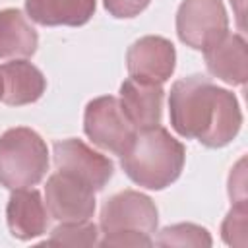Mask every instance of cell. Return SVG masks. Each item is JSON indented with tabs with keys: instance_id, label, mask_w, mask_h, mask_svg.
<instances>
[{
	"instance_id": "obj_1",
	"label": "cell",
	"mask_w": 248,
	"mask_h": 248,
	"mask_svg": "<svg viewBox=\"0 0 248 248\" xmlns=\"http://www.w3.org/2000/svg\"><path fill=\"white\" fill-rule=\"evenodd\" d=\"M169 116L178 136L198 140L211 149L231 143L242 126V112L234 93L198 74L172 83Z\"/></svg>"
},
{
	"instance_id": "obj_2",
	"label": "cell",
	"mask_w": 248,
	"mask_h": 248,
	"mask_svg": "<svg viewBox=\"0 0 248 248\" xmlns=\"http://www.w3.org/2000/svg\"><path fill=\"white\" fill-rule=\"evenodd\" d=\"M184 161V145L159 124L138 130L128 149L120 155V165L128 178L147 190L170 186L180 176Z\"/></svg>"
},
{
	"instance_id": "obj_3",
	"label": "cell",
	"mask_w": 248,
	"mask_h": 248,
	"mask_svg": "<svg viewBox=\"0 0 248 248\" xmlns=\"http://www.w3.org/2000/svg\"><path fill=\"white\" fill-rule=\"evenodd\" d=\"M48 170L45 140L31 128H10L0 136V184L8 190L31 188Z\"/></svg>"
},
{
	"instance_id": "obj_4",
	"label": "cell",
	"mask_w": 248,
	"mask_h": 248,
	"mask_svg": "<svg viewBox=\"0 0 248 248\" xmlns=\"http://www.w3.org/2000/svg\"><path fill=\"white\" fill-rule=\"evenodd\" d=\"M83 132L101 149L122 155L138 130L126 116L120 99L105 95L87 103L83 114Z\"/></svg>"
},
{
	"instance_id": "obj_5",
	"label": "cell",
	"mask_w": 248,
	"mask_h": 248,
	"mask_svg": "<svg viewBox=\"0 0 248 248\" xmlns=\"http://www.w3.org/2000/svg\"><path fill=\"white\" fill-rule=\"evenodd\" d=\"M178 39L196 50H207L229 33V17L221 0H182L176 12Z\"/></svg>"
},
{
	"instance_id": "obj_6",
	"label": "cell",
	"mask_w": 248,
	"mask_h": 248,
	"mask_svg": "<svg viewBox=\"0 0 248 248\" xmlns=\"http://www.w3.org/2000/svg\"><path fill=\"white\" fill-rule=\"evenodd\" d=\"M159 213L153 200L136 190H122L110 196L103 207L99 225L103 234L110 232H145L157 231Z\"/></svg>"
},
{
	"instance_id": "obj_7",
	"label": "cell",
	"mask_w": 248,
	"mask_h": 248,
	"mask_svg": "<svg viewBox=\"0 0 248 248\" xmlns=\"http://www.w3.org/2000/svg\"><path fill=\"white\" fill-rule=\"evenodd\" d=\"M45 205L48 215L60 223L89 221L95 213V190L83 180L56 170L46 180Z\"/></svg>"
},
{
	"instance_id": "obj_8",
	"label": "cell",
	"mask_w": 248,
	"mask_h": 248,
	"mask_svg": "<svg viewBox=\"0 0 248 248\" xmlns=\"http://www.w3.org/2000/svg\"><path fill=\"white\" fill-rule=\"evenodd\" d=\"M52 159L56 170L83 180L95 192L103 190L114 172V165L107 155L91 149L78 138L56 141L52 147Z\"/></svg>"
},
{
	"instance_id": "obj_9",
	"label": "cell",
	"mask_w": 248,
	"mask_h": 248,
	"mask_svg": "<svg viewBox=\"0 0 248 248\" xmlns=\"http://www.w3.org/2000/svg\"><path fill=\"white\" fill-rule=\"evenodd\" d=\"M130 78L145 83H165L176 66L174 45L157 35H145L132 43L126 52Z\"/></svg>"
},
{
	"instance_id": "obj_10",
	"label": "cell",
	"mask_w": 248,
	"mask_h": 248,
	"mask_svg": "<svg viewBox=\"0 0 248 248\" xmlns=\"http://www.w3.org/2000/svg\"><path fill=\"white\" fill-rule=\"evenodd\" d=\"M6 221L12 236L19 240H31L46 232L48 211L41 194L33 188L12 190L6 205Z\"/></svg>"
},
{
	"instance_id": "obj_11",
	"label": "cell",
	"mask_w": 248,
	"mask_h": 248,
	"mask_svg": "<svg viewBox=\"0 0 248 248\" xmlns=\"http://www.w3.org/2000/svg\"><path fill=\"white\" fill-rule=\"evenodd\" d=\"M205 66L211 76L229 83L244 85L248 79L246 41L240 33H227L219 43L203 50Z\"/></svg>"
},
{
	"instance_id": "obj_12",
	"label": "cell",
	"mask_w": 248,
	"mask_h": 248,
	"mask_svg": "<svg viewBox=\"0 0 248 248\" xmlns=\"http://www.w3.org/2000/svg\"><path fill=\"white\" fill-rule=\"evenodd\" d=\"M163 85L128 78L120 85V105L136 130L151 128L161 122Z\"/></svg>"
},
{
	"instance_id": "obj_13",
	"label": "cell",
	"mask_w": 248,
	"mask_h": 248,
	"mask_svg": "<svg viewBox=\"0 0 248 248\" xmlns=\"http://www.w3.org/2000/svg\"><path fill=\"white\" fill-rule=\"evenodd\" d=\"M0 76L4 83L2 103L10 107H23L39 101L46 89V79L43 72L27 60H12L0 66Z\"/></svg>"
},
{
	"instance_id": "obj_14",
	"label": "cell",
	"mask_w": 248,
	"mask_h": 248,
	"mask_svg": "<svg viewBox=\"0 0 248 248\" xmlns=\"http://www.w3.org/2000/svg\"><path fill=\"white\" fill-rule=\"evenodd\" d=\"M97 8V0H25L27 17L45 27L85 25Z\"/></svg>"
},
{
	"instance_id": "obj_15",
	"label": "cell",
	"mask_w": 248,
	"mask_h": 248,
	"mask_svg": "<svg viewBox=\"0 0 248 248\" xmlns=\"http://www.w3.org/2000/svg\"><path fill=\"white\" fill-rule=\"evenodd\" d=\"M39 35L17 8L0 10V60L27 58L35 54Z\"/></svg>"
},
{
	"instance_id": "obj_16",
	"label": "cell",
	"mask_w": 248,
	"mask_h": 248,
	"mask_svg": "<svg viewBox=\"0 0 248 248\" xmlns=\"http://www.w3.org/2000/svg\"><path fill=\"white\" fill-rule=\"evenodd\" d=\"M46 246H95L99 244V229L91 221L60 223L46 240Z\"/></svg>"
},
{
	"instance_id": "obj_17",
	"label": "cell",
	"mask_w": 248,
	"mask_h": 248,
	"mask_svg": "<svg viewBox=\"0 0 248 248\" xmlns=\"http://www.w3.org/2000/svg\"><path fill=\"white\" fill-rule=\"evenodd\" d=\"M157 246H211V236L207 229L194 223H178L165 227L157 240Z\"/></svg>"
},
{
	"instance_id": "obj_18",
	"label": "cell",
	"mask_w": 248,
	"mask_h": 248,
	"mask_svg": "<svg viewBox=\"0 0 248 248\" xmlns=\"http://www.w3.org/2000/svg\"><path fill=\"white\" fill-rule=\"evenodd\" d=\"M246 217H248L246 200L232 202V207L221 225V236L229 246H246V229H248Z\"/></svg>"
},
{
	"instance_id": "obj_19",
	"label": "cell",
	"mask_w": 248,
	"mask_h": 248,
	"mask_svg": "<svg viewBox=\"0 0 248 248\" xmlns=\"http://www.w3.org/2000/svg\"><path fill=\"white\" fill-rule=\"evenodd\" d=\"M149 2L151 0H103L107 12L118 19H128V17L140 16L149 6Z\"/></svg>"
},
{
	"instance_id": "obj_20",
	"label": "cell",
	"mask_w": 248,
	"mask_h": 248,
	"mask_svg": "<svg viewBox=\"0 0 248 248\" xmlns=\"http://www.w3.org/2000/svg\"><path fill=\"white\" fill-rule=\"evenodd\" d=\"M99 246H153V240L145 232H110L99 240Z\"/></svg>"
},
{
	"instance_id": "obj_21",
	"label": "cell",
	"mask_w": 248,
	"mask_h": 248,
	"mask_svg": "<svg viewBox=\"0 0 248 248\" xmlns=\"http://www.w3.org/2000/svg\"><path fill=\"white\" fill-rule=\"evenodd\" d=\"M229 196L232 202L246 200V178H244V159L238 161V165L232 169L229 176Z\"/></svg>"
},
{
	"instance_id": "obj_22",
	"label": "cell",
	"mask_w": 248,
	"mask_h": 248,
	"mask_svg": "<svg viewBox=\"0 0 248 248\" xmlns=\"http://www.w3.org/2000/svg\"><path fill=\"white\" fill-rule=\"evenodd\" d=\"M231 4L234 6L236 4V19H238V25H240V29L244 27V23H242V16H244V0H231Z\"/></svg>"
},
{
	"instance_id": "obj_23",
	"label": "cell",
	"mask_w": 248,
	"mask_h": 248,
	"mask_svg": "<svg viewBox=\"0 0 248 248\" xmlns=\"http://www.w3.org/2000/svg\"><path fill=\"white\" fill-rule=\"evenodd\" d=\"M2 91H4V83H2V76H0V101H2Z\"/></svg>"
}]
</instances>
